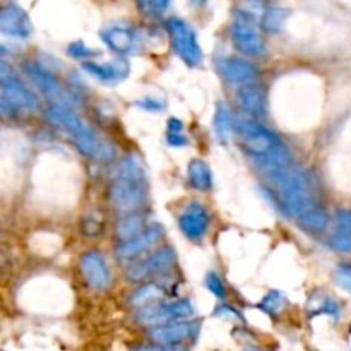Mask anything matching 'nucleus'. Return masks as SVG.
Returning <instances> with one entry per match:
<instances>
[{"instance_id": "nucleus-1", "label": "nucleus", "mask_w": 351, "mask_h": 351, "mask_svg": "<svg viewBox=\"0 0 351 351\" xmlns=\"http://www.w3.org/2000/svg\"><path fill=\"white\" fill-rule=\"evenodd\" d=\"M149 194L146 168L137 154L130 153L117 163L106 189L110 206L120 215L141 211L146 206Z\"/></svg>"}, {"instance_id": "nucleus-2", "label": "nucleus", "mask_w": 351, "mask_h": 351, "mask_svg": "<svg viewBox=\"0 0 351 351\" xmlns=\"http://www.w3.org/2000/svg\"><path fill=\"white\" fill-rule=\"evenodd\" d=\"M235 132L242 143L243 151L256 161L264 173L283 170L290 167V153L280 137L263 123L247 119H235Z\"/></svg>"}, {"instance_id": "nucleus-3", "label": "nucleus", "mask_w": 351, "mask_h": 351, "mask_svg": "<svg viewBox=\"0 0 351 351\" xmlns=\"http://www.w3.org/2000/svg\"><path fill=\"white\" fill-rule=\"evenodd\" d=\"M45 115H47V119L50 120L51 123L62 127V129L67 130V132L71 134L75 147H77L82 154L93 158L98 156L99 144L95 132L91 130V127L86 125V123L72 112L71 106L55 105V103H51L47 108V112H45Z\"/></svg>"}, {"instance_id": "nucleus-4", "label": "nucleus", "mask_w": 351, "mask_h": 351, "mask_svg": "<svg viewBox=\"0 0 351 351\" xmlns=\"http://www.w3.org/2000/svg\"><path fill=\"white\" fill-rule=\"evenodd\" d=\"M0 81H2L0 112H2L3 117L16 115L17 112H36V95L31 89H27L26 84L9 71V65L7 64H2Z\"/></svg>"}, {"instance_id": "nucleus-5", "label": "nucleus", "mask_w": 351, "mask_h": 351, "mask_svg": "<svg viewBox=\"0 0 351 351\" xmlns=\"http://www.w3.org/2000/svg\"><path fill=\"white\" fill-rule=\"evenodd\" d=\"M167 33L173 53L184 62L187 67H197L202 62V51L199 47L195 31L180 17H168Z\"/></svg>"}, {"instance_id": "nucleus-6", "label": "nucleus", "mask_w": 351, "mask_h": 351, "mask_svg": "<svg viewBox=\"0 0 351 351\" xmlns=\"http://www.w3.org/2000/svg\"><path fill=\"white\" fill-rule=\"evenodd\" d=\"M177 264V252L173 247L163 245L151 252L147 257H143L139 261H134L127 266L125 276L132 283H143L149 278L165 276L170 273Z\"/></svg>"}, {"instance_id": "nucleus-7", "label": "nucleus", "mask_w": 351, "mask_h": 351, "mask_svg": "<svg viewBox=\"0 0 351 351\" xmlns=\"http://www.w3.org/2000/svg\"><path fill=\"white\" fill-rule=\"evenodd\" d=\"M195 312L194 304L189 298H182L177 302H161V304L151 305V307L139 308L136 311V321L139 324L147 326V328H154V326L168 324V322L184 321V319L192 317Z\"/></svg>"}, {"instance_id": "nucleus-8", "label": "nucleus", "mask_w": 351, "mask_h": 351, "mask_svg": "<svg viewBox=\"0 0 351 351\" xmlns=\"http://www.w3.org/2000/svg\"><path fill=\"white\" fill-rule=\"evenodd\" d=\"M232 41L239 51L249 57L261 55L264 50L263 38L256 19L247 10H237L232 23Z\"/></svg>"}, {"instance_id": "nucleus-9", "label": "nucleus", "mask_w": 351, "mask_h": 351, "mask_svg": "<svg viewBox=\"0 0 351 351\" xmlns=\"http://www.w3.org/2000/svg\"><path fill=\"white\" fill-rule=\"evenodd\" d=\"M77 269L82 283L89 290L103 291L112 283V274H110L108 264H106L103 254L98 252V250H88V252L81 254Z\"/></svg>"}, {"instance_id": "nucleus-10", "label": "nucleus", "mask_w": 351, "mask_h": 351, "mask_svg": "<svg viewBox=\"0 0 351 351\" xmlns=\"http://www.w3.org/2000/svg\"><path fill=\"white\" fill-rule=\"evenodd\" d=\"M201 331V322L197 321H175L168 324L154 326L149 329V339L154 345L177 346L185 341H194Z\"/></svg>"}, {"instance_id": "nucleus-11", "label": "nucleus", "mask_w": 351, "mask_h": 351, "mask_svg": "<svg viewBox=\"0 0 351 351\" xmlns=\"http://www.w3.org/2000/svg\"><path fill=\"white\" fill-rule=\"evenodd\" d=\"M24 71H26L27 77L34 82V86L40 89L41 95L47 96L51 103L64 106L72 105V96L58 84L57 77L43 64L27 62V64H24Z\"/></svg>"}, {"instance_id": "nucleus-12", "label": "nucleus", "mask_w": 351, "mask_h": 351, "mask_svg": "<svg viewBox=\"0 0 351 351\" xmlns=\"http://www.w3.org/2000/svg\"><path fill=\"white\" fill-rule=\"evenodd\" d=\"M177 221L185 239L191 242H201L209 228V213L199 201H191L184 206Z\"/></svg>"}, {"instance_id": "nucleus-13", "label": "nucleus", "mask_w": 351, "mask_h": 351, "mask_svg": "<svg viewBox=\"0 0 351 351\" xmlns=\"http://www.w3.org/2000/svg\"><path fill=\"white\" fill-rule=\"evenodd\" d=\"M101 41L117 55H132L137 53L141 47L139 34L134 27L122 26V24H115V26H108L101 31Z\"/></svg>"}, {"instance_id": "nucleus-14", "label": "nucleus", "mask_w": 351, "mask_h": 351, "mask_svg": "<svg viewBox=\"0 0 351 351\" xmlns=\"http://www.w3.org/2000/svg\"><path fill=\"white\" fill-rule=\"evenodd\" d=\"M219 75L225 79L228 84L243 86L254 82L257 75V69L249 60L240 57H223L216 64Z\"/></svg>"}, {"instance_id": "nucleus-15", "label": "nucleus", "mask_w": 351, "mask_h": 351, "mask_svg": "<svg viewBox=\"0 0 351 351\" xmlns=\"http://www.w3.org/2000/svg\"><path fill=\"white\" fill-rule=\"evenodd\" d=\"M163 237V228L160 225H149L143 233H139L134 239L119 242L115 254L119 259H136L141 254L149 250L154 243H158Z\"/></svg>"}, {"instance_id": "nucleus-16", "label": "nucleus", "mask_w": 351, "mask_h": 351, "mask_svg": "<svg viewBox=\"0 0 351 351\" xmlns=\"http://www.w3.org/2000/svg\"><path fill=\"white\" fill-rule=\"evenodd\" d=\"M0 31L7 36L26 40L31 34L29 16L16 3H7L0 12Z\"/></svg>"}, {"instance_id": "nucleus-17", "label": "nucleus", "mask_w": 351, "mask_h": 351, "mask_svg": "<svg viewBox=\"0 0 351 351\" xmlns=\"http://www.w3.org/2000/svg\"><path fill=\"white\" fill-rule=\"evenodd\" d=\"M82 69L88 72L91 77L98 79L105 84H115V82L123 81L129 75V64L123 58H117L112 62H95L86 60L82 62Z\"/></svg>"}, {"instance_id": "nucleus-18", "label": "nucleus", "mask_w": 351, "mask_h": 351, "mask_svg": "<svg viewBox=\"0 0 351 351\" xmlns=\"http://www.w3.org/2000/svg\"><path fill=\"white\" fill-rule=\"evenodd\" d=\"M237 105L242 108L243 113H247L250 117H256V119H261V117L266 115L267 101L264 86L256 84V82L240 86L239 93H237Z\"/></svg>"}, {"instance_id": "nucleus-19", "label": "nucleus", "mask_w": 351, "mask_h": 351, "mask_svg": "<svg viewBox=\"0 0 351 351\" xmlns=\"http://www.w3.org/2000/svg\"><path fill=\"white\" fill-rule=\"evenodd\" d=\"M167 298V288L161 283H144L129 295V305L134 311L161 304Z\"/></svg>"}, {"instance_id": "nucleus-20", "label": "nucleus", "mask_w": 351, "mask_h": 351, "mask_svg": "<svg viewBox=\"0 0 351 351\" xmlns=\"http://www.w3.org/2000/svg\"><path fill=\"white\" fill-rule=\"evenodd\" d=\"M329 245L336 252H351V209L336 213V226L329 237Z\"/></svg>"}, {"instance_id": "nucleus-21", "label": "nucleus", "mask_w": 351, "mask_h": 351, "mask_svg": "<svg viewBox=\"0 0 351 351\" xmlns=\"http://www.w3.org/2000/svg\"><path fill=\"white\" fill-rule=\"evenodd\" d=\"M147 226H149L147 218L143 215V211L123 213L115 223V235L119 242H125V240H130L143 233Z\"/></svg>"}, {"instance_id": "nucleus-22", "label": "nucleus", "mask_w": 351, "mask_h": 351, "mask_svg": "<svg viewBox=\"0 0 351 351\" xmlns=\"http://www.w3.org/2000/svg\"><path fill=\"white\" fill-rule=\"evenodd\" d=\"M297 218L298 225L311 233L324 232L329 225L328 211H326L321 204H317V202H314V204L308 206L307 209H304Z\"/></svg>"}, {"instance_id": "nucleus-23", "label": "nucleus", "mask_w": 351, "mask_h": 351, "mask_svg": "<svg viewBox=\"0 0 351 351\" xmlns=\"http://www.w3.org/2000/svg\"><path fill=\"white\" fill-rule=\"evenodd\" d=\"M189 184L199 192H206L213 187V173L209 165L204 160H192L187 167Z\"/></svg>"}, {"instance_id": "nucleus-24", "label": "nucleus", "mask_w": 351, "mask_h": 351, "mask_svg": "<svg viewBox=\"0 0 351 351\" xmlns=\"http://www.w3.org/2000/svg\"><path fill=\"white\" fill-rule=\"evenodd\" d=\"M213 125H215L216 137H218V141H221V143H226L230 132L235 130V120H233L232 112L226 108L225 103H218V106H216L215 123H213Z\"/></svg>"}, {"instance_id": "nucleus-25", "label": "nucleus", "mask_w": 351, "mask_h": 351, "mask_svg": "<svg viewBox=\"0 0 351 351\" xmlns=\"http://www.w3.org/2000/svg\"><path fill=\"white\" fill-rule=\"evenodd\" d=\"M257 307H259V311H263L264 314L271 315V317H278V315L288 307V298L285 297L281 291L273 290L267 295H264V298L259 302Z\"/></svg>"}, {"instance_id": "nucleus-26", "label": "nucleus", "mask_w": 351, "mask_h": 351, "mask_svg": "<svg viewBox=\"0 0 351 351\" xmlns=\"http://www.w3.org/2000/svg\"><path fill=\"white\" fill-rule=\"evenodd\" d=\"M287 17L288 10L280 9V7H271V9H267L266 12L263 14L259 26L263 27L264 31H267V33H278V31L283 27Z\"/></svg>"}, {"instance_id": "nucleus-27", "label": "nucleus", "mask_w": 351, "mask_h": 351, "mask_svg": "<svg viewBox=\"0 0 351 351\" xmlns=\"http://www.w3.org/2000/svg\"><path fill=\"white\" fill-rule=\"evenodd\" d=\"M81 232L84 233L86 237H89V239L101 237L103 232H105V218H103L101 213L93 211L82 216Z\"/></svg>"}, {"instance_id": "nucleus-28", "label": "nucleus", "mask_w": 351, "mask_h": 351, "mask_svg": "<svg viewBox=\"0 0 351 351\" xmlns=\"http://www.w3.org/2000/svg\"><path fill=\"white\" fill-rule=\"evenodd\" d=\"M308 312H311V317H314V315H331V317L336 319L339 315V305L331 297L324 295V297L312 298L311 304H308Z\"/></svg>"}, {"instance_id": "nucleus-29", "label": "nucleus", "mask_w": 351, "mask_h": 351, "mask_svg": "<svg viewBox=\"0 0 351 351\" xmlns=\"http://www.w3.org/2000/svg\"><path fill=\"white\" fill-rule=\"evenodd\" d=\"M137 9L146 17H160L170 5V0H136Z\"/></svg>"}, {"instance_id": "nucleus-30", "label": "nucleus", "mask_w": 351, "mask_h": 351, "mask_svg": "<svg viewBox=\"0 0 351 351\" xmlns=\"http://www.w3.org/2000/svg\"><path fill=\"white\" fill-rule=\"evenodd\" d=\"M67 53L71 55V57L79 58V60L82 62H86L88 58H95L99 55L98 50H93V48H89L88 45L82 43V41H74V43L69 45Z\"/></svg>"}, {"instance_id": "nucleus-31", "label": "nucleus", "mask_w": 351, "mask_h": 351, "mask_svg": "<svg viewBox=\"0 0 351 351\" xmlns=\"http://www.w3.org/2000/svg\"><path fill=\"white\" fill-rule=\"evenodd\" d=\"M204 287L215 295L218 300H225L226 298V290H225V285H223L221 278L215 273V271H209L208 276L204 280Z\"/></svg>"}, {"instance_id": "nucleus-32", "label": "nucleus", "mask_w": 351, "mask_h": 351, "mask_svg": "<svg viewBox=\"0 0 351 351\" xmlns=\"http://www.w3.org/2000/svg\"><path fill=\"white\" fill-rule=\"evenodd\" d=\"M335 281L339 288L351 293V264H339V266H336Z\"/></svg>"}, {"instance_id": "nucleus-33", "label": "nucleus", "mask_w": 351, "mask_h": 351, "mask_svg": "<svg viewBox=\"0 0 351 351\" xmlns=\"http://www.w3.org/2000/svg\"><path fill=\"white\" fill-rule=\"evenodd\" d=\"M136 105L139 106V108H144L147 110V112H160L161 108H163V101L161 99H156V98H143L139 99V101H136Z\"/></svg>"}, {"instance_id": "nucleus-34", "label": "nucleus", "mask_w": 351, "mask_h": 351, "mask_svg": "<svg viewBox=\"0 0 351 351\" xmlns=\"http://www.w3.org/2000/svg\"><path fill=\"white\" fill-rule=\"evenodd\" d=\"M167 144L171 147H184L189 144V139L184 132H168L167 130Z\"/></svg>"}, {"instance_id": "nucleus-35", "label": "nucleus", "mask_w": 351, "mask_h": 351, "mask_svg": "<svg viewBox=\"0 0 351 351\" xmlns=\"http://www.w3.org/2000/svg\"><path fill=\"white\" fill-rule=\"evenodd\" d=\"M216 315H219V317H225V315H228V317H233V319H239V321H243V315L240 314L237 308L230 307V305L223 304L219 305L218 308H216Z\"/></svg>"}, {"instance_id": "nucleus-36", "label": "nucleus", "mask_w": 351, "mask_h": 351, "mask_svg": "<svg viewBox=\"0 0 351 351\" xmlns=\"http://www.w3.org/2000/svg\"><path fill=\"white\" fill-rule=\"evenodd\" d=\"M132 351H187L185 348H182L180 345L177 346H161V345H154V346H137Z\"/></svg>"}, {"instance_id": "nucleus-37", "label": "nucleus", "mask_w": 351, "mask_h": 351, "mask_svg": "<svg viewBox=\"0 0 351 351\" xmlns=\"http://www.w3.org/2000/svg\"><path fill=\"white\" fill-rule=\"evenodd\" d=\"M182 129H184V123L180 122V119H175V117L168 119L167 122L168 132H182Z\"/></svg>"}, {"instance_id": "nucleus-38", "label": "nucleus", "mask_w": 351, "mask_h": 351, "mask_svg": "<svg viewBox=\"0 0 351 351\" xmlns=\"http://www.w3.org/2000/svg\"><path fill=\"white\" fill-rule=\"evenodd\" d=\"M242 351H264V350H261V348H245V350H242Z\"/></svg>"}]
</instances>
